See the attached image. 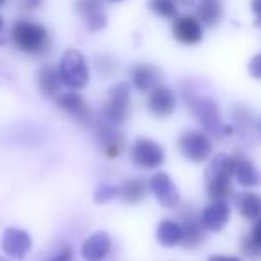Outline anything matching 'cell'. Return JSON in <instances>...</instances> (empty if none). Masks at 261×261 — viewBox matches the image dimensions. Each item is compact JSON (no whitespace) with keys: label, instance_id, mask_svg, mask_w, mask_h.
Masks as SVG:
<instances>
[{"label":"cell","instance_id":"1","mask_svg":"<svg viewBox=\"0 0 261 261\" xmlns=\"http://www.w3.org/2000/svg\"><path fill=\"white\" fill-rule=\"evenodd\" d=\"M234 174V160L227 154H218L206 172L207 193L213 200H224L232 193L231 177Z\"/></svg>","mask_w":261,"mask_h":261},{"label":"cell","instance_id":"2","mask_svg":"<svg viewBox=\"0 0 261 261\" xmlns=\"http://www.w3.org/2000/svg\"><path fill=\"white\" fill-rule=\"evenodd\" d=\"M58 72L59 77H61V83L68 88H73V90H81L90 81V70H88L86 59L75 48L65 52L61 63H59Z\"/></svg>","mask_w":261,"mask_h":261},{"label":"cell","instance_id":"3","mask_svg":"<svg viewBox=\"0 0 261 261\" xmlns=\"http://www.w3.org/2000/svg\"><path fill=\"white\" fill-rule=\"evenodd\" d=\"M13 41L20 50L27 54H38L45 48L48 40L47 29L33 22H16L13 25Z\"/></svg>","mask_w":261,"mask_h":261},{"label":"cell","instance_id":"4","mask_svg":"<svg viewBox=\"0 0 261 261\" xmlns=\"http://www.w3.org/2000/svg\"><path fill=\"white\" fill-rule=\"evenodd\" d=\"M179 149L186 160L193 161V163H202L204 160L210 158L211 150H213V143L207 135L199 133V130H192V133H186L181 136Z\"/></svg>","mask_w":261,"mask_h":261},{"label":"cell","instance_id":"5","mask_svg":"<svg viewBox=\"0 0 261 261\" xmlns=\"http://www.w3.org/2000/svg\"><path fill=\"white\" fill-rule=\"evenodd\" d=\"M130 111V90L127 83H120L109 91V102L106 108V116L113 123H123Z\"/></svg>","mask_w":261,"mask_h":261},{"label":"cell","instance_id":"6","mask_svg":"<svg viewBox=\"0 0 261 261\" xmlns=\"http://www.w3.org/2000/svg\"><path fill=\"white\" fill-rule=\"evenodd\" d=\"M2 250L13 259H23L29 254L31 247H33V240H31L29 232L18 227H9L4 231L2 240H0Z\"/></svg>","mask_w":261,"mask_h":261},{"label":"cell","instance_id":"7","mask_svg":"<svg viewBox=\"0 0 261 261\" xmlns=\"http://www.w3.org/2000/svg\"><path fill=\"white\" fill-rule=\"evenodd\" d=\"M133 161L142 168H158L165 163V150L154 140L142 138L133 147Z\"/></svg>","mask_w":261,"mask_h":261},{"label":"cell","instance_id":"8","mask_svg":"<svg viewBox=\"0 0 261 261\" xmlns=\"http://www.w3.org/2000/svg\"><path fill=\"white\" fill-rule=\"evenodd\" d=\"M150 190L156 195L158 202L165 207H174L177 206L179 202V190L177 186L174 185V181L170 179V175L165 174V172H160V174L152 175L150 179Z\"/></svg>","mask_w":261,"mask_h":261},{"label":"cell","instance_id":"9","mask_svg":"<svg viewBox=\"0 0 261 261\" xmlns=\"http://www.w3.org/2000/svg\"><path fill=\"white\" fill-rule=\"evenodd\" d=\"M229 217H231V210H229L227 202L224 200H215L213 204L206 207L200 215V225L202 229L211 232H218L227 225Z\"/></svg>","mask_w":261,"mask_h":261},{"label":"cell","instance_id":"10","mask_svg":"<svg viewBox=\"0 0 261 261\" xmlns=\"http://www.w3.org/2000/svg\"><path fill=\"white\" fill-rule=\"evenodd\" d=\"M192 111L200 123L206 127L210 133H218L220 129V115H218V106L213 98H197L192 100Z\"/></svg>","mask_w":261,"mask_h":261},{"label":"cell","instance_id":"11","mask_svg":"<svg viewBox=\"0 0 261 261\" xmlns=\"http://www.w3.org/2000/svg\"><path fill=\"white\" fill-rule=\"evenodd\" d=\"M175 93L167 86H156L154 90H150L149 100H147V106H149V111L152 113L154 116H168L172 115V111L175 109Z\"/></svg>","mask_w":261,"mask_h":261},{"label":"cell","instance_id":"12","mask_svg":"<svg viewBox=\"0 0 261 261\" xmlns=\"http://www.w3.org/2000/svg\"><path fill=\"white\" fill-rule=\"evenodd\" d=\"M174 36L182 45H197L204 36L202 23L195 16H181L174 23Z\"/></svg>","mask_w":261,"mask_h":261},{"label":"cell","instance_id":"13","mask_svg":"<svg viewBox=\"0 0 261 261\" xmlns=\"http://www.w3.org/2000/svg\"><path fill=\"white\" fill-rule=\"evenodd\" d=\"M81 252L86 261H104L108 254L111 252V238L104 231L95 232L90 238H86Z\"/></svg>","mask_w":261,"mask_h":261},{"label":"cell","instance_id":"14","mask_svg":"<svg viewBox=\"0 0 261 261\" xmlns=\"http://www.w3.org/2000/svg\"><path fill=\"white\" fill-rule=\"evenodd\" d=\"M77 11L84 18L90 31H100L106 27L108 18L102 9V0H77Z\"/></svg>","mask_w":261,"mask_h":261},{"label":"cell","instance_id":"15","mask_svg":"<svg viewBox=\"0 0 261 261\" xmlns=\"http://www.w3.org/2000/svg\"><path fill=\"white\" fill-rule=\"evenodd\" d=\"M130 79H133L136 90L149 91L154 90L160 83V72L150 65H138L130 72Z\"/></svg>","mask_w":261,"mask_h":261},{"label":"cell","instance_id":"16","mask_svg":"<svg viewBox=\"0 0 261 261\" xmlns=\"http://www.w3.org/2000/svg\"><path fill=\"white\" fill-rule=\"evenodd\" d=\"M158 242L163 247H175L182 242V229L181 224H177L175 220H163L158 225L156 231Z\"/></svg>","mask_w":261,"mask_h":261},{"label":"cell","instance_id":"17","mask_svg":"<svg viewBox=\"0 0 261 261\" xmlns=\"http://www.w3.org/2000/svg\"><path fill=\"white\" fill-rule=\"evenodd\" d=\"M232 160H234V175L240 185L247 186V188L257 186L259 175H257V170L252 161L249 158H232Z\"/></svg>","mask_w":261,"mask_h":261},{"label":"cell","instance_id":"18","mask_svg":"<svg viewBox=\"0 0 261 261\" xmlns=\"http://www.w3.org/2000/svg\"><path fill=\"white\" fill-rule=\"evenodd\" d=\"M58 106L61 109H65V111L72 113L73 116H77L83 122L90 118V109H88L86 102L77 93H65L61 97H58Z\"/></svg>","mask_w":261,"mask_h":261},{"label":"cell","instance_id":"19","mask_svg":"<svg viewBox=\"0 0 261 261\" xmlns=\"http://www.w3.org/2000/svg\"><path fill=\"white\" fill-rule=\"evenodd\" d=\"M38 86H40L41 93L45 97H56L61 88V77H59V72L52 66H45V68L40 70L38 73Z\"/></svg>","mask_w":261,"mask_h":261},{"label":"cell","instance_id":"20","mask_svg":"<svg viewBox=\"0 0 261 261\" xmlns=\"http://www.w3.org/2000/svg\"><path fill=\"white\" fill-rule=\"evenodd\" d=\"M118 195L125 200L127 204H136L147 197V181L143 179H129L118 188Z\"/></svg>","mask_w":261,"mask_h":261},{"label":"cell","instance_id":"21","mask_svg":"<svg viewBox=\"0 0 261 261\" xmlns=\"http://www.w3.org/2000/svg\"><path fill=\"white\" fill-rule=\"evenodd\" d=\"M100 142H102V149H104L106 158L109 160H115L120 156L123 149V142L122 136L113 129H100Z\"/></svg>","mask_w":261,"mask_h":261},{"label":"cell","instance_id":"22","mask_svg":"<svg viewBox=\"0 0 261 261\" xmlns=\"http://www.w3.org/2000/svg\"><path fill=\"white\" fill-rule=\"evenodd\" d=\"M182 229V242L188 249L197 247L204 240V229L200 225V222H197L195 218H186L185 224L181 225Z\"/></svg>","mask_w":261,"mask_h":261},{"label":"cell","instance_id":"23","mask_svg":"<svg viewBox=\"0 0 261 261\" xmlns=\"http://www.w3.org/2000/svg\"><path fill=\"white\" fill-rule=\"evenodd\" d=\"M199 16L204 22V25L207 27H215L224 16V11H222V4L218 0H204L199 8ZM200 22V23H202Z\"/></svg>","mask_w":261,"mask_h":261},{"label":"cell","instance_id":"24","mask_svg":"<svg viewBox=\"0 0 261 261\" xmlns=\"http://www.w3.org/2000/svg\"><path fill=\"white\" fill-rule=\"evenodd\" d=\"M238 207L243 218H247V220H257L261 213L259 195H256V193H243V195H240Z\"/></svg>","mask_w":261,"mask_h":261},{"label":"cell","instance_id":"25","mask_svg":"<svg viewBox=\"0 0 261 261\" xmlns=\"http://www.w3.org/2000/svg\"><path fill=\"white\" fill-rule=\"evenodd\" d=\"M149 8L163 18H174L177 13V4L174 0H150Z\"/></svg>","mask_w":261,"mask_h":261},{"label":"cell","instance_id":"26","mask_svg":"<svg viewBox=\"0 0 261 261\" xmlns=\"http://www.w3.org/2000/svg\"><path fill=\"white\" fill-rule=\"evenodd\" d=\"M118 195V188L116 186H109V185H102L97 188L95 192V202L97 204H104V202H109L111 199Z\"/></svg>","mask_w":261,"mask_h":261},{"label":"cell","instance_id":"27","mask_svg":"<svg viewBox=\"0 0 261 261\" xmlns=\"http://www.w3.org/2000/svg\"><path fill=\"white\" fill-rule=\"evenodd\" d=\"M249 242L252 243L257 250H261V225H259V222L254 224L252 232H250V236H249Z\"/></svg>","mask_w":261,"mask_h":261},{"label":"cell","instance_id":"28","mask_svg":"<svg viewBox=\"0 0 261 261\" xmlns=\"http://www.w3.org/2000/svg\"><path fill=\"white\" fill-rule=\"evenodd\" d=\"M72 256H73L72 249H70V247H65V249H61L58 254H54V256L47 261H72Z\"/></svg>","mask_w":261,"mask_h":261},{"label":"cell","instance_id":"29","mask_svg":"<svg viewBox=\"0 0 261 261\" xmlns=\"http://www.w3.org/2000/svg\"><path fill=\"white\" fill-rule=\"evenodd\" d=\"M259 61H261V58H259V54H257V56H254V59L250 61V65H249L250 73H252V75L256 77V79H259V77H261V72H259V70H261Z\"/></svg>","mask_w":261,"mask_h":261},{"label":"cell","instance_id":"30","mask_svg":"<svg viewBox=\"0 0 261 261\" xmlns=\"http://www.w3.org/2000/svg\"><path fill=\"white\" fill-rule=\"evenodd\" d=\"M207 261H242L240 257H234V256H224V254H213L210 256Z\"/></svg>","mask_w":261,"mask_h":261},{"label":"cell","instance_id":"31","mask_svg":"<svg viewBox=\"0 0 261 261\" xmlns=\"http://www.w3.org/2000/svg\"><path fill=\"white\" fill-rule=\"evenodd\" d=\"M175 4H181V6H192L193 0H174Z\"/></svg>","mask_w":261,"mask_h":261},{"label":"cell","instance_id":"32","mask_svg":"<svg viewBox=\"0 0 261 261\" xmlns=\"http://www.w3.org/2000/svg\"><path fill=\"white\" fill-rule=\"evenodd\" d=\"M4 27V20H2V16H0V29Z\"/></svg>","mask_w":261,"mask_h":261},{"label":"cell","instance_id":"33","mask_svg":"<svg viewBox=\"0 0 261 261\" xmlns=\"http://www.w3.org/2000/svg\"><path fill=\"white\" fill-rule=\"evenodd\" d=\"M4 4H6V0H0V8H2Z\"/></svg>","mask_w":261,"mask_h":261},{"label":"cell","instance_id":"34","mask_svg":"<svg viewBox=\"0 0 261 261\" xmlns=\"http://www.w3.org/2000/svg\"><path fill=\"white\" fill-rule=\"evenodd\" d=\"M111 2H120V0H111Z\"/></svg>","mask_w":261,"mask_h":261}]
</instances>
